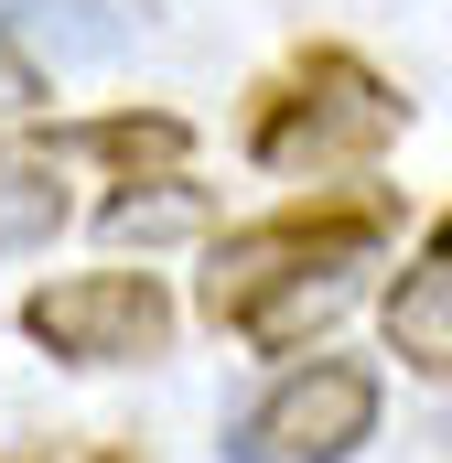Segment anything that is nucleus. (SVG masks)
I'll use <instances>...</instances> for the list:
<instances>
[{
    "instance_id": "obj_3",
    "label": "nucleus",
    "mask_w": 452,
    "mask_h": 463,
    "mask_svg": "<svg viewBox=\"0 0 452 463\" xmlns=\"http://www.w3.org/2000/svg\"><path fill=\"white\" fill-rule=\"evenodd\" d=\"M377 366L355 355H291L259 410L226 431V463H355V442H377Z\"/></svg>"
},
{
    "instance_id": "obj_4",
    "label": "nucleus",
    "mask_w": 452,
    "mask_h": 463,
    "mask_svg": "<svg viewBox=\"0 0 452 463\" xmlns=\"http://www.w3.org/2000/svg\"><path fill=\"white\" fill-rule=\"evenodd\" d=\"M22 335L54 366H151L173 345V291L151 269H65L22 291Z\"/></svg>"
},
{
    "instance_id": "obj_8",
    "label": "nucleus",
    "mask_w": 452,
    "mask_h": 463,
    "mask_svg": "<svg viewBox=\"0 0 452 463\" xmlns=\"http://www.w3.org/2000/svg\"><path fill=\"white\" fill-rule=\"evenodd\" d=\"M33 109H43V54L0 22V118H33Z\"/></svg>"
},
{
    "instance_id": "obj_7",
    "label": "nucleus",
    "mask_w": 452,
    "mask_h": 463,
    "mask_svg": "<svg viewBox=\"0 0 452 463\" xmlns=\"http://www.w3.org/2000/svg\"><path fill=\"white\" fill-rule=\"evenodd\" d=\"M205 194H184V173H162V194H118L108 205V237H162V227H194Z\"/></svg>"
},
{
    "instance_id": "obj_5",
    "label": "nucleus",
    "mask_w": 452,
    "mask_h": 463,
    "mask_svg": "<svg viewBox=\"0 0 452 463\" xmlns=\"http://www.w3.org/2000/svg\"><path fill=\"white\" fill-rule=\"evenodd\" d=\"M377 324H388V355H399L410 377L452 388V237H431V248H420V259L388 280Z\"/></svg>"
},
{
    "instance_id": "obj_1",
    "label": "nucleus",
    "mask_w": 452,
    "mask_h": 463,
    "mask_svg": "<svg viewBox=\"0 0 452 463\" xmlns=\"http://www.w3.org/2000/svg\"><path fill=\"white\" fill-rule=\"evenodd\" d=\"M377 248H388V205H377V194H344V205H280V216L226 227L216 248H205L194 302H205V324L237 335V345L302 355L344 302L366 291Z\"/></svg>"
},
{
    "instance_id": "obj_9",
    "label": "nucleus",
    "mask_w": 452,
    "mask_h": 463,
    "mask_svg": "<svg viewBox=\"0 0 452 463\" xmlns=\"http://www.w3.org/2000/svg\"><path fill=\"white\" fill-rule=\"evenodd\" d=\"M43 463H140V453H129V442H54Z\"/></svg>"
},
{
    "instance_id": "obj_2",
    "label": "nucleus",
    "mask_w": 452,
    "mask_h": 463,
    "mask_svg": "<svg viewBox=\"0 0 452 463\" xmlns=\"http://www.w3.org/2000/svg\"><path fill=\"white\" fill-rule=\"evenodd\" d=\"M399 129H410V98L377 65H355L344 43H313V54H291L248 98V129L237 140H248L259 173H366Z\"/></svg>"
},
{
    "instance_id": "obj_6",
    "label": "nucleus",
    "mask_w": 452,
    "mask_h": 463,
    "mask_svg": "<svg viewBox=\"0 0 452 463\" xmlns=\"http://www.w3.org/2000/svg\"><path fill=\"white\" fill-rule=\"evenodd\" d=\"M65 216H76V194H65V151H0V259L54 248Z\"/></svg>"
},
{
    "instance_id": "obj_10",
    "label": "nucleus",
    "mask_w": 452,
    "mask_h": 463,
    "mask_svg": "<svg viewBox=\"0 0 452 463\" xmlns=\"http://www.w3.org/2000/svg\"><path fill=\"white\" fill-rule=\"evenodd\" d=\"M431 237H452V205H442V227H431Z\"/></svg>"
}]
</instances>
